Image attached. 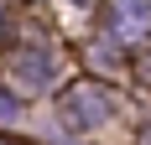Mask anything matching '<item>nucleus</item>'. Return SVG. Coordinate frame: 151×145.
Masks as SVG:
<instances>
[{"instance_id":"1","label":"nucleus","mask_w":151,"mask_h":145,"mask_svg":"<svg viewBox=\"0 0 151 145\" xmlns=\"http://www.w3.org/2000/svg\"><path fill=\"white\" fill-rule=\"evenodd\" d=\"M63 114H68V124H78V130H89V124H104V119L115 114V99H109L104 88L83 83V88H73V93L63 99Z\"/></svg>"},{"instance_id":"2","label":"nucleus","mask_w":151,"mask_h":145,"mask_svg":"<svg viewBox=\"0 0 151 145\" xmlns=\"http://www.w3.org/2000/svg\"><path fill=\"white\" fill-rule=\"evenodd\" d=\"M52 68H58V57H52V47H31V52H21V57L11 62L16 83H26V88L47 83V78H52Z\"/></svg>"},{"instance_id":"3","label":"nucleus","mask_w":151,"mask_h":145,"mask_svg":"<svg viewBox=\"0 0 151 145\" xmlns=\"http://www.w3.org/2000/svg\"><path fill=\"white\" fill-rule=\"evenodd\" d=\"M115 31H125L130 42H141L151 31V0H115Z\"/></svg>"},{"instance_id":"4","label":"nucleus","mask_w":151,"mask_h":145,"mask_svg":"<svg viewBox=\"0 0 151 145\" xmlns=\"http://www.w3.org/2000/svg\"><path fill=\"white\" fill-rule=\"evenodd\" d=\"M141 145H151V124H146V135H141Z\"/></svg>"},{"instance_id":"5","label":"nucleus","mask_w":151,"mask_h":145,"mask_svg":"<svg viewBox=\"0 0 151 145\" xmlns=\"http://www.w3.org/2000/svg\"><path fill=\"white\" fill-rule=\"evenodd\" d=\"M73 5H89V0H73Z\"/></svg>"},{"instance_id":"6","label":"nucleus","mask_w":151,"mask_h":145,"mask_svg":"<svg viewBox=\"0 0 151 145\" xmlns=\"http://www.w3.org/2000/svg\"><path fill=\"white\" fill-rule=\"evenodd\" d=\"M0 145H5V140H0Z\"/></svg>"}]
</instances>
